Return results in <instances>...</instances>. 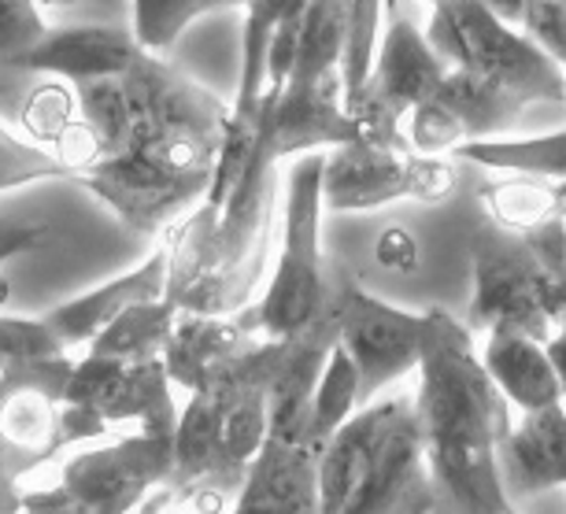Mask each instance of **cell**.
<instances>
[{"mask_svg":"<svg viewBox=\"0 0 566 514\" xmlns=\"http://www.w3.org/2000/svg\"><path fill=\"white\" fill-rule=\"evenodd\" d=\"M130 4H134L130 34L153 56H164L167 49H175V41L186 34L189 23L205 15L200 0H130Z\"/></svg>","mask_w":566,"mask_h":514,"instance_id":"cell-29","label":"cell"},{"mask_svg":"<svg viewBox=\"0 0 566 514\" xmlns=\"http://www.w3.org/2000/svg\"><path fill=\"white\" fill-rule=\"evenodd\" d=\"M548 356L555 363V374H559V385H563V400H566V326L555 329V337L548 340Z\"/></svg>","mask_w":566,"mask_h":514,"instance_id":"cell-38","label":"cell"},{"mask_svg":"<svg viewBox=\"0 0 566 514\" xmlns=\"http://www.w3.org/2000/svg\"><path fill=\"white\" fill-rule=\"evenodd\" d=\"M230 514H318V452L296 437L266 433Z\"/></svg>","mask_w":566,"mask_h":514,"instance_id":"cell-15","label":"cell"},{"mask_svg":"<svg viewBox=\"0 0 566 514\" xmlns=\"http://www.w3.org/2000/svg\"><path fill=\"white\" fill-rule=\"evenodd\" d=\"M452 159L478 164L485 170H504V175H526V178H548L566 181V126L533 137H485L455 148Z\"/></svg>","mask_w":566,"mask_h":514,"instance_id":"cell-23","label":"cell"},{"mask_svg":"<svg viewBox=\"0 0 566 514\" xmlns=\"http://www.w3.org/2000/svg\"><path fill=\"white\" fill-rule=\"evenodd\" d=\"M71 4H78V0H38L41 12H63V8H71Z\"/></svg>","mask_w":566,"mask_h":514,"instance_id":"cell-40","label":"cell"},{"mask_svg":"<svg viewBox=\"0 0 566 514\" xmlns=\"http://www.w3.org/2000/svg\"><path fill=\"white\" fill-rule=\"evenodd\" d=\"M559 304H563V326H566V260H563V266H559Z\"/></svg>","mask_w":566,"mask_h":514,"instance_id":"cell-41","label":"cell"},{"mask_svg":"<svg viewBox=\"0 0 566 514\" xmlns=\"http://www.w3.org/2000/svg\"><path fill=\"white\" fill-rule=\"evenodd\" d=\"M482 4H485L496 19H504V23L518 27V23H522V15H526V4H530V0H482Z\"/></svg>","mask_w":566,"mask_h":514,"instance_id":"cell-37","label":"cell"},{"mask_svg":"<svg viewBox=\"0 0 566 514\" xmlns=\"http://www.w3.org/2000/svg\"><path fill=\"white\" fill-rule=\"evenodd\" d=\"M238 492L216 481H164L134 514H230Z\"/></svg>","mask_w":566,"mask_h":514,"instance_id":"cell-31","label":"cell"},{"mask_svg":"<svg viewBox=\"0 0 566 514\" xmlns=\"http://www.w3.org/2000/svg\"><path fill=\"white\" fill-rule=\"evenodd\" d=\"M318 514H437L415 396L359 407L318 455Z\"/></svg>","mask_w":566,"mask_h":514,"instance_id":"cell-3","label":"cell"},{"mask_svg":"<svg viewBox=\"0 0 566 514\" xmlns=\"http://www.w3.org/2000/svg\"><path fill=\"white\" fill-rule=\"evenodd\" d=\"M386 8H389V12H397V0H386Z\"/></svg>","mask_w":566,"mask_h":514,"instance_id":"cell-44","label":"cell"},{"mask_svg":"<svg viewBox=\"0 0 566 514\" xmlns=\"http://www.w3.org/2000/svg\"><path fill=\"white\" fill-rule=\"evenodd\" d=\"M452 156H422L411 145L359 137L326 153L323 203L329 211H370L397 200L441 203L455 192Z\"/></svg>","mask_w":566,"mask_h":514,"instance_id":"cell-9","label":"cell"},{"mask_svg":"<svg viewBox=\"0 0 566 514\" xmlns=\"http://www.w3.org/2000/svg\"><path fill=\"white\" fill-rule=\"evenodd\" d=\"M444 74L448 63L433 52L430 38L408 15H392L367 85L345 101V108L363 137L408 145V115L441 85Z\"/></svg>","mask_w":566,"mask_h":514,"instance_id":"cell-10","label":"cell"},{"mask_svg":"<svg viewBox=\"0 0 566 514\" xmlns=\"http://www.w3.org/2000/svg\"><path fill=\"white\" fill-rule=\"evenodd\" d=\"M566 260V219L533 233H507L493 222L474 238V296L470 329L489 334L493 326H515L522 334L548 340L563 326L559 266Z\"/></svg>","mask_w":566,"mask_h":514,"instance_id":"cell-6","label":"cell"},{"mask_svg":"<svg viewBox=\"0 0 566 514\" xmlns=\"http://www.w3.org/2000/svg\"><path fill=\"white\" fill-rule=\"evenodd\" d=\"M419 4H430L433 8V4H441V0H419Z\"/></svg>","mask_w":566,"mask_h":514,"instance_id":"cell-45","label":"cell"},{"mask_svg":"<svg viewBox=\"0 0 566 514\" xmlns=\"http://www.w3.org/2000/svg\"><path fill=\"white\" fill-rule=\"evenodd\" d=\"M511 514H515V511H511Z\"/></svg>","mask_w":566,"mask_h":514,"instance_id":"cell-46","label":"cell"},{"mask_svg":"<svg viewBox=\"0 0 566 514\" xmlns=\"http://www.w3.org/2000/svg\"><path fill=\"white\" fill-rule=\"evenodd\" d=\"M45 178H74V170L52 148L30 141V137H19L0 123V192L23 189L30 181Z\"/></svg>","mask_w":566,"mask_h":514,"instance_id":"cell-28","label":"cell"},{"mask_svg":"<svg viewBox=\"0 0 566 514\" xmlns=\"http://www.w3.org/2000/svg\"><path fill=\"white\" fill-rule=\"evenodd\" d=\"M419 426L437 489V514H511L500 448L511 433V403L489 378L474 329L444 307L422 312Z\"/></svg>","mask_w":566,"mask_h":514,"instance_id":"cell-2","label":"cell"},{"mask_svg":"<svg viewBox=\"0 0 566 514\" xmlns=\"http://www.w3.org/2000/svg\"><path fill=\"white\" fill-rule=\"evenodd\" d=\"M363 130L345 108L340 74L315 85H290L274 104V148L277 159H296L307 153H334L340 145L359 141Z\"/></svg>","mask_w":566,"mask_h":514,"instance_id":"cell-16","label":"cell"},{"mask_svg":"<svg viewBox=\"0 0 566 514\" xmlns=\"http://www.w3.org/2000/svg\"><path fill=\"white\" fill-rule=\"evenodd\" d=\"M500 470L511 500L566 489V400L526 411L511 426L500 448Z\"/></svg>","mask_w":566,"mask_h":514,"instance_id":"cell-19","label":"cell"},{"mask_svg":"<svg viewBox=\"0 0 566 514\" xmlns=\"http://www.w3.org/2000/svg\"><path fill=\"white\" fill-rule=\"evenodd\" d=\"M381 12H386V0H352L348 15V34H345V52H340V85H345V101H352L363 85H367L374 60H378L381 45Z\"/></svg>","mask_w":566,"mask_h":514,"instance_id":"cell-27","label":"cell"},{"mask_svg":"<svg viewBox=\"0 0 566 514\" xmlns=\"http://www.w3.org/2000/svg\"><path fill=\"white\" fill-rule=\"evenodd\" d=\"M4 304H8V277L0 274V307H4Z\"/></svg>","mask_w":566,"mask_h":514,"instance_id":"cell-43","label":"cell"},{"mask_svg":"<svg viewBox=\"0 0 566 514\" xmlns=\"http://www.w3.org/2000/svg\"><path fill=\"white\" fill-rule=\"evenodd\" d=\"M526 104L463 67H448L441 85L408 115V145L422 156H455V148L504 137Z\"/></svg>","mask_w":566,"mask_h":514,"instance_id":"cell-13","label":"cell"},{"mask_svg":"<svg viewBox=\"0 0 566 514\" xmlns=\"http://www.w3.org/2000/svg\"><path fill=\"white\" fill-rule=\"evenodd\" d=\"M181 312L170 300H148V304H134L123 312L112 326H104L97 337L85 345L90 356L119 359V363H142L164 356L170 334H175Z\"/></svg>","mask_w":566,"mask_h":514,"instance_id":"cell-24","label":"cell"},{"mask_svg":"<svg viewBox=\"0 0 566 514\" xmlns=\"http://www.w3.org/2000/svg\"><path fill=\"white\" fill-rule=\"evenodd\" d=\"M260 334H252L238 315H189L181 312L175 334H170L164 348V367L167 378L181 392H200L216 374L244 356L249 348L260 345Z\"/></svg>","mask_w":566,"mask_h":514,"instance_id":"cell-18","label":"cell"},{"mask_svg":"<svg viewBox=\"0 0 566 514\" xmlns=\"http://www.w3.org/2000/svg\"><path fill=\"white\" fill-rule=\"evenodd\" d=\"M348 15L352 0H307L301 15V45H296L290 85H315L329 78V74H337L340 52H345Z\"/></svg>","mask_w":566,"mask_h":514,"instance_id":"cell-25","label":"cell"},{"mask_svg":"<svg viewBox=\"0 0 566 514\" xmlns=\"http://www.w3.org/2000/svg\"><path fill=\"white\" fill-rule=\"evenodd\" d=\"M282 356L285 340L263 337L200 392H189L175 430L170 481H216L241 492L271 433V392Z\"/></svg>","mask_w":566,"mask_h":514,"instance_id":"cell-4","label":"cell"},{"mask_svg":"<svg viewBox=\"0 0 566 514\" xmlns=\"http://www.w3.org/2000/svg\"><path fill=\"white\" fill-rule=\"evenodd\" d=\"M563 514H566V511H563Z\"/></svg>","mask_w":566,"mask_h":514,"instance_id":"cell-47","label":"cell"},{"mask_svg":"<svg viewBox=\"0 0 566 514\" xmlns=\"http://www.w3.org/2000/svg\"><path fill=\"white\" fill-rule=\"evenodd\" d=\"M49 241V227L45 222H15L0 216V263L15 260L30 249H41Z\"/></svg>","mask_w":566,"mask_h":514,"instance_id":"cell-34","label":"cell"},{"mask_svg":"<svg viewBox=\"0 0 566 514\" xmlns=\"http://www.w3.org/2000/svg\"><path fill=\"white\" fill-rule=\"evenodd\" d=\"M49 485L27 489L23 507L49 503L74 514H134L156 485H164L175 466V441L148 433L115 437L108 444L82 448L56 459Z\"/></svg>","mask_w":566,"mask_h":514,"instance_id":"cell-8","label":"cell"},{"mask_svg":"<svg viewBox=\"0 0 566 514\" xmlns=\"http://www.w3.org/2000/svg\"><path fill=\"white\" fill-rule=\"evenodd\" d=\"M23 123L30 130V141H49L52 153H56L63 137L71 134V126L78 123V96H71L60 85H41V90L30 93Z\"/></svg>","mask_w":566,"mask_h":514,"instance_id":"cell-32","label":"cell"},{"mask_svg":"<svg viewBox=\"0 0 566 514\" xmlns=\"http://www.w3.org/2000/svg\"><path fill=\"white\" fill-rule=\"evenodd\" d=\"M433 52L448 67H463L500 85L518 104H566V74L518 27L496 19L482 0H441L430 19Z\"/></svg>","mask_w":566,"mask_h":514,"instance_id":"cell-7","label":"cell"},{"mask_svg":"<svg viewBox=\"0 0 566 514\" xmlns=\"http://www.w3.org/2000/svg\"><path fill=\"white\" fill-rule=\"evenodd\" d=\"M200 4H205V15H208V12H222V8H244L249 0H200Z\"/></svg>","mask_w":566,"mask_h":514,"instance_id":"cell-39","label":"cell"},{"mask_svg":"<svg viewBox=\"0 0 566 514\" xmlns=\"http://www.w3.org/2000/svg\"><path fill=\"white\" fill-rule=\"evenodd\" d=\"M482 363L493 385L504 392V400L518 407L522 415L563 403V385L544 340L522 334L515 326H493L485 334Z\"/></svg>","mask_w":566,"mask_h":514,"instance_id":"cell-20","label":"cell"},{"mask_svg":"<svg viewBox=\"0 0 566 514\" xmlns=\"http://www.w3.org/2000/svg\"><path fill=\"white\" fill-rule=\"evenodd\" d=\"M337 345L359 370V407L419 370L422 312H403L356 282L337 289Z\"/></svg>","mask_w":566,"mask_h":514,"instance_id":"cell-11","label":"cell"},{"mask_svg":"<svg viewBox=\"0 0 566 514\" xmlns=\"http://www.w3.org/2000/svg\"><path fill=\"white\" fill-rule=\"evenodd\" d=\"M56 356H67V340L56 334L49 318L0 315V370L30 367V363Z\"/></svg>","mask_w":566,"mask_h":514,"instance_id":"cell-30","label":"cell"},{"mask_svg":"<svg viewBox=\"0 0 566 514\" xmlns=\"http://www.w3.org/2000/svg\"><path fill=\"white\" fill-rule=\"evenodd\" d=\"M63 452V400L12 381V392L0 407V459L19 481H27L34 470L56 463Z\"/></svg>","mask_w":566,"mask_h":514,"instance_id":"cell-21","label":"cell"},{"mask_svg":"<svg viewBox=\"0 0 566 514\" xmlns=\"http://www.w3.org/2000/svg\"><path fill=\"white\" fill-rule=\"evenodd\" d=\"M378 260L392 266V271H415V263H419V244H415L411 233L386 230L378 241Z\"/></svg>","mask_w":566,"mask_h":514,"instance_id":"cell-35","label":"cell"},{"mask_svg":"<svg viewBox=\"0 0 566 514\" xmlns=\"http://www.w3.org/2000/svg\"><path fill=\"white\" fill-rule=\"evenodd\" d=\"M323 167L326 153L296 156L282 178V244L274 274L241 318L252 334L271 340H293L318 326L334 307L337 289H329L323 263Z\"/></svg>","mask_w":566,"mask_h":514,"instance_id":"cell-5","label":"cell"},{"mask_svg":"<svg viewBox=\"0 0 566 514\" xmlns=\"http://www.w3.org/2000/svg\"><path fill=\"white\" fill-rule=\"evenodd\" d=\"M170 282V252L167 244H159L156 252H148L134 271H126L112 282H104L90 293L67 300V304L52 307L45 315L56 334L67 340V348L90 345L104 326H112L123 312H130L134 304H148V300H164Z\"/></svg>","mask_w":566,"mask_h":514,"instance_id":"cell-17","label":"cell"},{"mask_svg":"<svg viewBox=\"0 0 566 514\" xmlns=\"http://www.w3.org/2000/svg\"><path fill=\"white\" fill-rule=\"evenodd\" d=\"M8 392H12V381L0 374V407H4V400H8Z\"/></svg>","mask_w":566,"mask_h":514,"instance_id":"cell-42","label":"cell"},{"mask_svg":"<svg viewBox=\"0 0 566 514\" xmlns=\"http://www.w3.org/2000/svg\"><path fill=\"white\" fill-rule=\"evenodd\" d=\"M142 45L130 30L85 23V27H60L49 30L34 49L19 52L8 60L12 67H23L30 74H49V78H63L74 85L85 82H108L123 78L142 56Z\"/></svg>","mask_w":566,"mask_h":514,"instance_id":"cell-14","label":"cell"},{"mask_svg":"<svg viewBox=\"0 0 566 514\" xmlns=\"http://www.w3.org/2000/svg\"><path fill=\"white\" fill-rule=\"evenodd\" d=\"M78 123L56 148L74 181L137 233H159L205 200L230 112L216 93L142 52L123 78L74 85Z\"/></svg>","mask_w":566,"mask_h":514,"instance_id":"cell-1","label":"cell"},{"mask_svg":"<svg viewBox=\"0 0 566 514\" xmlns=\"http://www.w3.org/2000/svg\"><path fill=\"white\" fill-rule=\"evenodd\" d=\"M359 411V370L348 359V352L334 345L326 356V367L318 374L315 396H312V422H307V441L318 455L334 441L337 430L352 415Z\"/></svg>","mask_w":566,"mask_h":514,"instance_id":"cell-26","label":"cell"},{"mask_svg":"<svg viewBox=\"0 0 566 514\" xmlns=\"http://www.w3.org/2000/svg\"><path fill=\"white\" fill-rule=\"evenodd\" d=\"M482 208L496 230L533 233L555 219H566V181L526 175L489 181L482 189Z\"/></svg>","mask_w":566,"mask_h":514,"instance_id":"cell-22","label":"cell"},{"mask_svg":"<svg viewBox=\"0 0 566 514\" xmlns=\"http://www.w3.org/2000/svg\"><path fill=\"white\" fill-rule=\"evenodd\" d=\"M63 400L97 411L108 422V430L134 426V433L164 437V441H175L181 415V407L175 403V385H170L159 356L142 363H119L85 352L78 367H74Z\"/></svg>","mask_w":566,"mask_h":514,"instance_id":"cell-12","label":"cell"},{"mask_svg":"<svg viewBox=\"0 0 566 514\" xmlns=\"http://www.w3.org/2000/svg\"><path fill=\"white\" fill-rule=\"evenodd\" d=\"M23 481L0 459V514H23Z\"/></svg>","mask_w":566,"mask_h":514,"instance_id":"cell-36","label":"cell"},{"mask_svg":"<svg viewBox=\"0 0 566 514\" xmlns=\"http://www.w3.org/2000/svg\"><path fill=\"white\" fill-rule=\"evenodd\" d=\"M518 30L537 41L566 74V0H530Z\"/></svg>","mask_w":566,"mask_h":514,"instance_id":"cell-33","label":"cell"}]
</instances>
